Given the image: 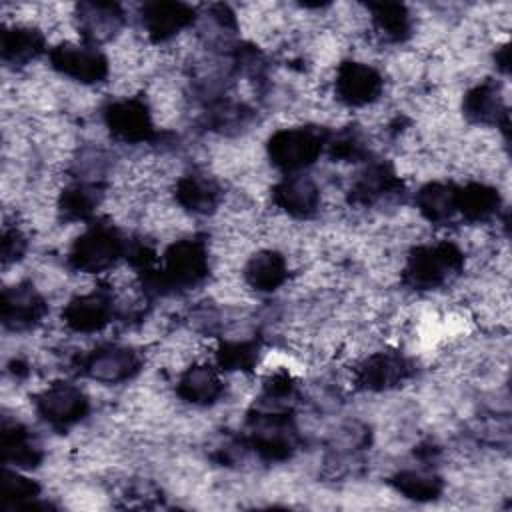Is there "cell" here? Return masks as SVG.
Instances as JSON below:
<instances>
[{
	"instance_id": "30bf717a",
	"label": "cell",
	"mask_w": 512,
	"mask_h": 512,
	"mask_svg": "<svg viewBox=\"0 0 512 512\" xmlns=\"http://www.w3.org/2000/svg\"><path fill=\"white\" fill-rule=\"evenodd\" d=\"M414 372L400 350H378L354 366V384L366 392H386L406 382Z\"/></svg>"
},
{
	"instance_id": "484cf974",
	"label": "cell",
	"mask_w": 512,
	"mask_h": 512,
	"mask_svg": "<svg viewBox=\"0 0 512 512\" xmlns=\"http://www.w3.org/2000/svg\"><path fill=\"white\" fill-rule=\"evenodd\" d=\"M372 28L386 42H404L412 32V14L398 2H372L368 4Z\"/></svg>"
},
{
	"instance_id": "2e32d148",
	"label": "cell",
	"mask_w": 512,
	"mask_h": 512,
	"mask_svg": "<svg viewBox=\"0 0 512 512\" xmlns=\"http://www.w3.org/2000/svg\"><path fill=\"white\" fill-rule=\"evenodd\" d=\"M462 114L472 124L508 130V108L494 80H482L466 90L462 96Z\"/></svg>"
},
{
	"instance_id": "603a6c76",
	"label": "cell",
	"mask_w": 512,
	"mask_h": 512,
	"mask_svg": "<svg viewBox=\"0 0 512 512\" xmlns=\"http://www.w3.org/2000/svg\"><path fill=\"white\" fill-rule=\"evenodd\" d=\"M104 200L102 184L96 180H76L64 186L56 200V210L64 222H84L94 216Z\"/></svg>"
},
{
	"instance_id": "4316f807",
	"label": "cell",
	"mask_w": 512,
	"mask_h": 512,
	"mask_svg": "<svg viewBox=\"0 0 512 512\" xmlns=\"http://www.w3.org/2000/svg\"><path fill=\"white\" fill-rule=\"evenodd\" d=\"M390 484L398 494H402V498L414 502H430L440 498V494L444 492V480L436 472L424 468L398 470L390 478Z\"/></svg>"
},
{
	"instance_id": "d4e9b609",
	"label": "cell",
	"mask_w": 512,
	"mask_h": 512,
	"mask_svg": "<svg viewBox=\"0 0 512 512\" xmlns=\"http://www.w3.org/2000/svg\"><path fill=\"white\" fill-rule=\"evenodd\" d=\"M500 210V194L496 186L486 182H468L458 186L456 212L466 222H486Z\"/></svg>"
},
{
	"instance_id": "9c48e42d",
	"label": "cell",
	"mask_w": 512,
	"mask_h": 512,
	"mask_svg": "<svg viewBox=\"0 0 512 512\" xmlns=\"http://www.w3.org/2000/svg\"><path fill=\"white\" fill-rule=\"evenodd\" d=\"M384 92V76L378 68L360 60H342L336 66L334 96L348 108L374 104Z\"/></svg>"
},
{
	"instance_id": "7c38bea8",
	"label": "cell",
	"mask_w": 512,
	"mask_h": 512,
	"mask_svg": "<svg viewBox=\"0 0 512 512\" xmlns=\"http://www.w3.org/2000/svg\"><path fill=\"white\" fill-rule=\"evenodd\" d=\"M46 314L48 302L32 282H18L2 290L0 316L6 330H32L46 318Z\"/></svg>"
},
{
	"instance_id": "f546056e",
	"label": "cell",
	"mask_w": 512,
	"mask_h": 512,
	"mask_svg": "<svg viewBox=\"0 0 512 512\" xmlns=\"http://www.w3.org/2000/svg\"><path fill=\"white\" fill-rule=\"evenodd\" d=\"M334 162H364L370 154L368 142L358 128H342L336 134H328L326 148Z\"/></svg>"
},
{
	"instance_id": "5bb4252c",
	"label": "cell",
	"mask_w": 512,
	"mask_h": 512,
	"mask_svg": "<svg viewBox=\"0 0 512 512\" xmlns=\"http://www.w3.org/2000/svg\"><path fill=\"white\" fill-rule=\"evenodd\" d=\"M196 20L194 6L176 0H152L140 8V22L152 42H168Z\"/></svg>"
},
{
	"instance_id": "e0dca14e",
	"label": "cell",
	"mask_w": 512,
	"mask_h": 512,
	"mask_svg": "<svg viewBox=\"0 0 512 512\" xmlns=\"http://www.w3.org/2000/svg\"><path fill=\"white\" fill-rule=\"evenodd\" d=\"M220 374L214 362H196L178 376L176 394L192 406L216 404L226 388Z\"/></svg>"
},
{
	"instance_id": "d6986e66",
	"label": "cell",
	"mask_w": 512,
	"mask_h": 512,
	"mask_svg": "<svg viewBox=\"0 0 512 512\" xmlns=\"http://www.w3.org/2000/svg\"><path fill=\"white\" fill-rule=\"evenodd\" d=\"M48 52L46 36L32 24H4L0 32V56L6 66H26Z\"/></svg>"
},
{
	"instance_id": "52a82bcc",
	"label": "cell",
	"mask_w": 512,
	"mask_h": 512,
	"mask_svg": "<svg viewBox=\"0 0 512 512\" xmlns=\"http://www.w3.org/2000/svg\"><path fill=\"white\" fill-rule=\"evenodd\" d=\"M34 410L48 426L66 430L88 416L90 400L80 386L58 380L36 394Z\"/></svg>"
},
{
	"instance_id": "44dd1931",
	"label": "cell",
	"mask_w": 512,
	"mask_h": 512,
	"mask_svg": "<svg viewBox=\"0 0 512 512\" xmlns=\"http://www.w3.org/2000/svg\"><path fill=\"white\" fill-rule=\"evenodd\" d=\"M222 198L218 182L204 172H186L174 182L176 204L196 216L212 214Z\"/></svg>"
},
{
	"instance_id": "3957f363",
	"label": "cell",
	"mask_w": 512,
	"mask_h": 512,
	"mask_svg": "<svg viewBox=\"0 0 512 512\" xmlns=\"http://www.w3.org/2000/svg\"><path fill=\"white\" fill-rule=\"evenodd\" d=\"M328 134L314 126L278 128L266 142V154L274 168L284 174H298L310 168L324 152Z\"/></svg>"
},
{
	"instance_id": "cb8c5ba5",
	"label": "cell",
	"mask_w": 512,
	"mask_h": 512,
	"mask_svg": "<svg viewBox=\"0 0 512 512\" xmlns=\"http://www.w3.org/2000/svg\"><path fill=\"white\" fill-rule=\"evenodd\" d=\"M456 194L458 184L446 180H432L418 188L414 202L424 220H428L430 224H446L454 216H458Z\"/></svg>"
},
{
	"instance_id": "ba28073f",
	"label": "cell",
	"mask_w": 512,
	"mask_h": 512,
	"mask_svg": "<svg viewBox=\"0 0 512 512\" xmlns=\"http://www.w3.org/2000/svg\"><path fill=\"white\" fill-rule=\"evenodd\" d=\"M102 118L112 138L122 144H144L158 136L150 106L136 96L112 100L102 110Z\"/></svg>"
},
{
	"instance_id": "7402d4cb",
	"label": "cell",
	"mask_w": 512,
	"mask_h": 512,
	"mask_svg": "<svg viewBox=\"0 0 512 512\" xmlns=\"http://www.w3.org/2000/svg\"><path fill=\"white\" fill-rule=\"evenodd\" d=\"M288 276L290 266L286 256L272 248H264L252 254L242 268V278L246 286L262 294L276 292L278 288H282L288 282Z\"/></svg>"
},
{
	"instance_id": "4dcf8cb0",
	"label": "cell",
	"mask_w": 512,
	"mask_h": 512,
	"mask_svg": "<svg viewBox=\"0 0 512 512\" xmlns=\"http://www.w3.org/2000/svg\"><path fill=\"white\" fill-rule=\"evenodd\" d=\"M28 248V238L18 226H4L2 230V264H16Z\"/></svg>"
},
{
	"instance_id": "6da1fadb",
	"label": "cell",
	"mask_w": 512,
	"mask_h": 512,
	"mask_svg": "<svg viewBox=\"0 0 512 512\" xmlns=\"http://www.w3.org/2000/svg\"><path fill=\"white\" fill-rule=\"evenodd\" d=\"M210 252L202 238L174 240L162 254L160 264L140 274L146 294H170L196 288L208 278Z\"/></svg>"
},
{
	"instance_id": "83f0119b",
	"label": "cell",
	"mask_w": 512,
	"mask_h": 512,
	"mask_svg": "<svg viewBox=\"0 0 512 512\" xmlns=\"http://www.w3.org/2000/svg\"><path fill=\"white\" fill-rule=\"evenodd\" d=\"M260 350L256 338L224 340L214 350V364L220 372H252L258 366Z\"/></svg>"
},
{
	"instance_id": "8992f818",
	"label": "cell",
	"mask_w": 512,
	"mask_h": 512,
	"mask_svg": "<svg viewBox=\"0 0 512 512\" xmlns=\"http://www.w3.org/2000/svg\"><path fill=\"white\" fill-rule=\"evenodd\" d=\"M50 68L84 86L100 84L110 76L108 56L86 42H58L48 52Z\"/></svg>"
},
{
	"instance_id": "ffe728a7",
	"label": "cell",
	"mask_w": 512,
	"mask_h": 512,
	"mask_svg": "<svg viewBox=\"0 0 512 512\" xmlns=\"http://www.w3.org/2000/svg\"><path fill=\"white\" fill-rule=\"evenodd\" d=\"M0 454L4 466L18 470L36 468L42 462V450L36 444L30 428L8 416L2 418L0 426Z\"/></svg>"
},
{
	"instance_id": "277c9868",
	"label": "cell",
	"mask_w": 512,
	"mask_h": 512,
	"mask_svg": "<svg viewBox=\"0 0 512 512\" xmlns=\"http://www.w3.org/2000/svg\"><path fill=\"white\" fill-rule=\"evenodd\" d=\"M128 240L112 224H90L70 246L68 266L80 274H100L126 256Z\"/></svg>"
},
{
	"instance_id": "9a60e30c",
	"label": "cell",
	"mask_w": 512,
	"mask_h": 512,
	"mask_svg": "<svg viewBox=\"0 0 512 512\" xmlns=\"http://www.w3.org/2000/svg\"><path fill=\"white\" fill-rule=\"evenodd\" d=\"M402 178L390 162H370L352 180L348 198L356 206H374L402 194Z\"/></svg>"
},
{
	"instance_id": "4fadbf2b",
	"label": "cell",
	"mask_w": 512,
	"mask_h": 512,
	"mask_svg": "<svg viewBox=\"0 0 512 512\" xmlns=\"http://www.w3.org/2000/svg\"><path fill=\"white\" fill-rule=\"evenodd\" d=\"M272 202L286 216L308 220L320 212L322 192L318 182L304 172L284 174V178L272 186Z\"/></svg>"
},
{
	"instance_id": "5b68a950",
	"label": "cell",
	"mask_w": 512,
	"mask_h": 512,
	"mask_svg": "<svg viewBox=\"0 0 512 512\" xmlns=\"http://www.w3.org/2000/svg\"><path fill=\"white\" fill-rule=\"evenodd\" d=\"M76 370L80 376L100 384H122L142 370V356L132 346L106 342L80 354Z\"/></svg>"
},
{
	"instance_id": "ac0fdd59",
	"label": "cell",
	"mask_w": 512,
	"mask_h": 512,
	"mask_svg": "<svg viewBox=\"0 0 512 512\" xmlns=\"http://www.w3.org/2000/svg\"><path fill=\"white\" fill-rule=\"evenodd\" d=\"M76 22L82 42L98 46L122 28L124 10L116 2H82L76 6Z\"/></svg>"
},
{
	"instance_id": "f1b7e54d",
	"label": "cell",
	"mask_w": 512,
	"mask_h": 512,
	"mask_svg": "<svg viewBox=\"0 0 512 512\" xmlns=\"http://www.w3.org/2000/svg\"><path fill=\"white\" fill-rule=\"evenodd\" d=\"M0 490H2V500L4 506L10 508H20V506H34L36 498L40 496V484L28 476L22 474L18 468L6 466L2 470V480H0Z\"/></svg>"
},
{
	"instance_id": "8fae6325",
	"label": "cell",
	"mask_w": 512,
	"mask_h": 512,
	"mask_svg": "<svg viewBox=\"0 0 512 512\" xmlns=\"http://www.w3.org/2000/svg\"><path fill=\"white\" fill-rule=\"evenodd\" d=\"M116 316L112 290L94 288L72 296L62 308V322L76 334H94L104 330Z\"/></svg>"
},
{
	"instance_id": "7a4b0ae2",
	"label": "cell",
	"mask_w": 512,
	"mask_h": 512,
	"mask_svg": "<svg viewBox=\"0 0 512 512\" xmlns=\"http://www.w3.org/2000/svg\"><path fill=\"white\" fill-rule=\"evenodd\" d=\"M464 268V252L456 242L438 240L418 244L406 256L402 282L416 292L436 290L448 284Z\"/></svg>"
}]
</instances>
